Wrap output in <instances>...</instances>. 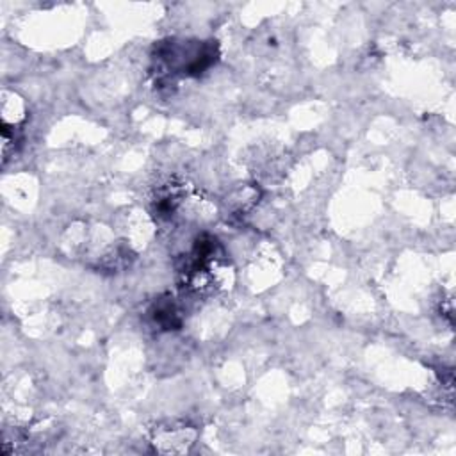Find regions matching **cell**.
I'll list each match as a JSON object with an SVG mask.
<instances>
[{
    "label": "cell",
    "mask_w": 456,
    "mask_h": 456,
    "mask_svg": "<svg viewBox=\"0 0 456 456\" xmlns=\"http://www.w3.org/2000/svg\"><path fill=\"white\" fill-rule=\"evenodd\" d=\"M153 59L166 69L167 77L178 73L194 77L203 73L217 59V46L212 41H162L157 45V55Z\"/></svg>",
    "instance_id": "1"
},
{
    "label": "cell",
    "mask_w": 456,
    "mask_h": 456,
    "mask_svg": "<svg viewBox=\"0 0 456 456\" xmlns=\"http://www.w3.org/2000/svg\"><path fill=\"white\" fill-rule=\"evenodd\" d=\"M151 319L155 324H159L162 330H176L182 324L180 312L173 299H157V303L151 306Z\"/></svg>",
    "instance_id": "2"
}]
</instances>
